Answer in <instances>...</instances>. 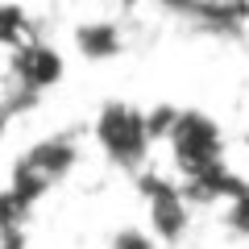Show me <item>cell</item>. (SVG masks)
<instances>
[{
    "label": "cell",
    "mask_w": 249,
    "mask_h": 249,
    "mask_svg": "<svg viewBox=\"0 0 249 249\" xmlns=\"http://www.w3.org/2000/svg\"><path fill=\"white\" fill-rule=\"evenodd\" d=\"M166 142L175 150V166L183 170L187 178L196 183H208V178L220 170V154H224V137L216 129L212 116L204 112H175L166 129Z\"/></svg>",
    "instance_id": "6da1fadb"
},
{
    "label": "cell",
    "mask_w": 249,
    "mask_h": 249,
    "mask_svg": "<svg viewBox=\"0 0 249 249\" xmlns=\"http://www.w3.org/2000/svg\"><path fill=\"white\" fill-rule=\"evenodd\" d=\"M96 142L116 166L137 170L145 162V154H150V142H154L150 116L133 104H104L96 116Z\"/></svg>",
    "instance_id": "7a4b0ae2"
},
{
    "label": "cell",
    "mask_w": 249,
    "mask_h": 249,
    "mask_svg": "<svg viewBox=\"0 0 249 249\" xmlns=\"http://www.w3.org/2000/svg\"><path fill=\"white\" fill-rule=\"evenodd\" d=\"M13 71H17V83L29 91V96H37V91L54 88V83L62 79V58L58 50H50V46H17V54H13Z\"/></svg>",
    "instance_id": "3957f363"
},
{
    "label": "cell",
    "mask_w": 249,
    "mask_h": 249,
    "mask_svg": "<svg viewBox=\"0 0 249 249\" xmlns=\"http://www.w3.org/2000/svg\"><path fill=\"white\" fill-rule=\"evenodd\" d=\"M150 183L154 187H145V199H150V232L158 241H170L175 245L187 232V204H183V196H178L175 187L158 183V178H150Z\"/></svg>",
    "instance_id": "277c9868"
},
{
    "label": "cell",
    "mask_w": 249,
    "mask_h": 249,
    "mask_svg": "<svg viewBox=\"0 0 249 249\" xmlns=\"http://www.w3.org/2000/svg\"><path fill=\"white\" fill-rule=\"evenodd\" d=\"M75 42L88 58H112L121 54V34H116L112 21H91V25H79L75 29Z\"/></svg>",
    "instance_id": "5b68a950"
},
{
    "label": "cell",
    "mask_w": 249,
    "mask_h": 249,
    "mask_svg": "<svg viewBox=\"0 0 249 249\" xmlns=\"http://www.w3.org/2000/svg\"><path fill=\"white\" fill-rule=\"evenodd\" d=\"M154 245H158V237L145 229H121L112 237V249H154Z\"/></svg>",
    "instance_id": "8992f818"
},
{
    "label": "cell",
    "mask_w": 249,
    "mask_h": 249,
    "mask_svg": "<svg viewBox=\"0 0 249 249\" xmlns=\"http://www.w3.org/2000/svg\"><path fill=\"white\" fill-rule=\"evenodd\" d=\"M229 224L237 232H249V191L245 187H237V199H232V208H229Z\"/></svg>",
    "instance_id": "52a82bcc"
},
{
    "label": "cell",
    "mask_w": 249,
    "mask_h": 249,
    "mask_svg": "<svg viewBox=\"0 0 249 249\" xmlns=\"http://www.w3.org/2000/svg\"><path fill=\"white\" fill-rule=\"evenodd\" d=\"M17 29H21V13L0 9V42H13V37H17Z\"/></svg>",
    "instance_id": "ba28073f"
},
{
    "label": "cell",
    "mask_w": 249,
    "mask_h": 249,
    "mask_svg": "<svg viewBox=\"0 0 249 249\" xmlns=\"http://www.w3.org/2000/svg\"><path fill=\"white\" fill-rule=\"evenodd\" d=\"M4 129H9V108L0 104V137H4Z\"/></svg>",
    "instance_id": "9c48e42d"
}]
</instances>
